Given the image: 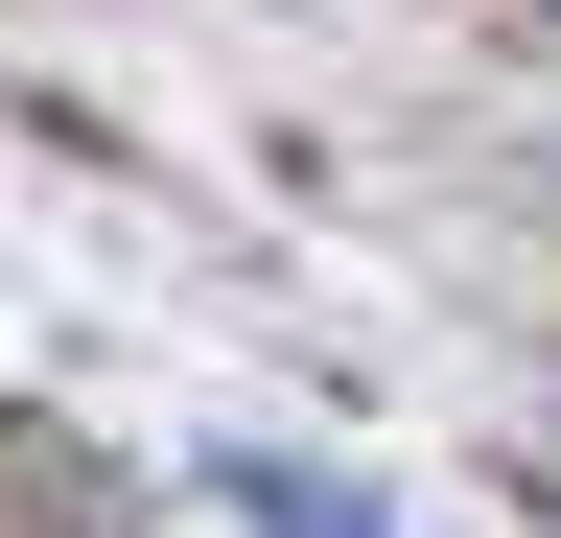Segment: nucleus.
<instances>
[{
  "label": "nucleus",
  "instance_id": "obj_1",
  "mask_svg": "<svg viewBox=\"0 0 561 538\" xmlns=\"http://www.w3.org/2000/svg\"><path fill=\"white\" fill-rule=\"evenodd\" d=\"M210 492H234L257 538H398L375 492H328V468H280V445H210Z\"/></svg>",
  "mask_w": 561,
  "mask_h": 538
}]
</instances>
